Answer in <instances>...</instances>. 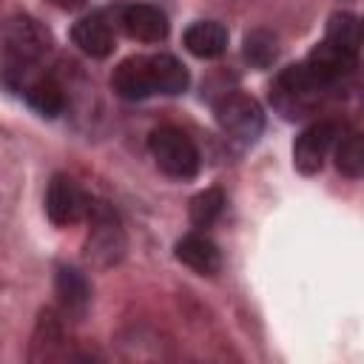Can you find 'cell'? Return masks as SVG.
Returning a JSON list of instances; mask_svg holds the SVG:
<instances>
[{"label": "cell", "mask_w": 364, "mask_h": 364, "mask_svg": "<svg viewBox=\"0 0 364 364\" xmlns=\"http://www.w3.org/2000/svg\"><path fill=\"white\" fill-rule=\"evenodd\" d=\"M51 6H57V9H65V11H74V9H80L85 0H48Z\"/></svg>", "instance_id": "22"}, {"label": "cell", "mask_w": 364, "mask_h": 364, "mask_svg": "<svg viewBox=\"0 0 364 364\" xmlns=\"http://www.w3.org/2000/svg\"><path fill=\"white\" fill-rule=\"evenodd\" d=\"M216 119H219L222 131L239 142H253L264 128L262 105L250 94H242V91L225 94L216 102Z\"/></svg>", "instance_id": "5"}, {"label": "cell", "mask_w": 364, "mask_h": 364, "mask_svg": "<svg viewBox=\"0 0 364 364\" xmlns=\"http://www.w3.org/2000/svg\"><path fill=\"white\" fill-rule=\"evenodd\" d=\"M88 222H91L88 242H85L88 259L94 264H102V267L119 262L122 253H125V233H122L117 210L108 202H94L91 213H88Z\"/></svg>", "instance_id": "4"}, {"label": "cell", "mask_w": 364, "mask_h": 364, "mask_svg": "<svg viewBox=\"0 0 364 364\" xmlns=\"http://www.w3.org/2000/svg\"><path fill=\"white\" fill-rule=\"evenodd\" d=\"M176 259L199 276H213L222 267L219 247L205 233H188L176 242Z\"/></svg>", "instance_id": "12"}, {"label": "cell", "mask_w": 364, "mask_h": 364, "mask_svg": "<svg viewBox=\"0 0 364 364\" xmlns=\"http://www.w3.org/2000/svg\"><path fill=\"white\" fill-rule=\"evenodd\" d=\"M307 63L313 65L316 74H321V77L333 85V82H338L341 77H347V74L355 68V54H350V51H344V48H338V46L321 40V43L307 54Z\"/></svg>", "instance_id": "14"}, {"label": "cell", "mask_w": 364, "mask_h": 364, "mask_svg": "<svg viewBox=\"0 0 364 364\" xmlns=\"http://www.w3.org/2000/svg\"><path fill=\"white\" fill-rule=\"evenodd\" d=\"M60 341H65V330H63V318L54 310H43L34 327V338H31V358L34 361H46V358H57L60 353Z\"/></svg>", "instance_id": "17"}, {"label": "cell", "mask_w": 364, "mask_h": 364, "mask_svg": "<svg viewBox=\"0 0 364 364\" xmlns=\"http://www.w3.org/2000/svg\"><path fill=\"white\" fill-rule=\"evenodd\" d=\"M117 23L119 28L139 43H159L168 37V17L162 9L151 6V3H128L117 11Z\"/></svg>", "instance_id": "8"}, {"label": "cell", "mask_w": 364, "mask_h": 364, "mask_svg": "<svg viewBox=\"0 0 364 364\" xmlns=\"http://www.w3.org/2000/svg\"><path fill=\"white\" fill-rule=\"evenodd\" d=\"M341 136V128L338 122L333 119H316L310 122L299 136H296V145H293V165L301 171V173H316L321 171L327 154L336 148Z\"/></svg>", "instance_id": "6"}, {"label": "cell", "mask_w": 364, "mask_h": 364, "mask_svg": "<svg viewBox=\"0 0 364 364\" xmlns=\"http://www.w3.org/2000/svg\"><path fill=\"white\" fill-rule=\"evenodd\" d=\"M327 43L350 51V54H358V48L364 46V20L355 17L353 11H336L330 20H327V34H324Z\"/></svg>", "instance_id": "18"}, {"label": "cell", "mask_w": 364, "mask_h": 364, "mask_svg": "<svg viewBox=\"0 0 364 364\" xmlns=\"http://www.w3.org/2000/svg\"><path fill=\"white\" fill-rule=\"evenodd\" d=\"M20 91H23V97H26V102L37 111V114H43V117H57V114H63V108H65V94H63V85L51 77V74H26L23 77V82H20Z\"/></svg>", "instance_id": "11"}, {"label": "cell", "mask_w": 364, "mask_h": 364, "mask_svg": "<svg viewBox=\"0 0 364 364\" xmlns=\"http://www.w3.org/2000/svg\"><path fill=\"white\" fill-rule=\"evenodd\" d=\"M242 54H245V60H247L250 65L267 68V65H273L276 57H279V40H276V34L267 31V28H253V31L245 34Z\"/></svg>", "instance_id": "20"}, {"label": "cell", "mask_w": 364, "mask_h": 364, "mask_svg": "<svg viewBox=\"0 0 364 364\" xmlns=\"http://www.w3.org/2000/svg\"><path fill=\"white\" fill-rule=\"evenodd\" d=\"M148 151L156 168L173 179H191L199 171V151L193 139L176 125H159L148 136Z\"/></svg>", "instance_id": "3"}, {"label": "cell", "mask_w": 364, "mask_h": 364, "mask_svg": "<svg viewBox=\"0 0 364 364\" xmlns=\"http://www.w3.org/2000/svg\"><path fill=\"white\" fill-rule=\"evenodd\" d=\"M185 48L193 57L202 60H213L228 48V28L216 20H196L185 28Z\"/></svg>", "instance_id": "13"}, {"label": "cell", "mask_w": 364, "mask_h": 364, "mask_svg": "<svg viewBox=\"0 0 364 364\" xmlns=\"http://www.w3.org/2000/svg\"><path fill=\"white\" fill-rule=\"evenodd\" d=\"M225 208V193L219 188H205L199 191L193 199H191V208H188V216L193 222V228H210L219 213Z\"/></svg>", "instance_id": "21"}, {"label": "cell", "mask_w": 364, "mask_h": 364, "mask_svg": "<svg viewBox=\"0 0 364 364\" xmlns=\"http://www.w3.org/2000/svg\"><path fill=\"white\" fill-rule=\"evenodd\" d=\"M57 296L68 316H82L85 307L91 304V284L80 270L60 267L57 270Z\"/></svg>", "instance_id": "15"}, {"label": "cell", "mask_w": 364, "mask_h": 364, "mask_svg": "<svg viewBox=\"0 0 364 364\" xmlns=\"http://www.w3.org/2000/svg\"><path fill=\"white\" fill-rule=\"evenodd\" d=\"M330 91V82L313 71V65L296 63L279 71V77L270 85V102L284 119H301L313 114Z\"/></svg>", "instance_id": "1"}, {"label": "cell", "mask_w": 364, "mask_h": 364, "mask_svg": "<svg viewBox=\"0 0 364 364\" xmlns=\"http://www.w3.org/2000/svg\"><path fill=\"white\" fill-rule=\"evenodd\" d=\"M148 60H151V77H154V91L156 94L176 97L188 88V82H191L188 68L173 54H151Z\"/></svg>", "instance_id": "16"}, {"label": "cell", "mask_w": 364, "mask_h": 364, "mask_svg": "<svg viewBox=\"0 0 364 364\" xmlns=\"http://www.w3.org/2000/svg\"><path fill=\"white\" fill-rule=\"evenodd\" d=\"M71 40L82 54L102 60L114 51V23L102 11H91L74 23Z\"/></svg>", "instance_id": "9"}, {"label": "cell", "mask_w": 364, "mask_h": 364, "mask_svg": "<svg viewBox=\"0 0 364 364\" xmlns=\"http://www.w3.org/2000/svg\"><path fill=\"white\" fill-rule=\"evenodd\" d=\"M94 199L65 173H57L48 182L46 191V213L54 225H77L80 219H88Z\"/></svg>", "instance_id": "7"}, {"label": "cell", "mask_w": 364, "mask_h": 364, "mask_svg": "<svg viewBox=\"0 0 364 364\" xmlns=\"http://www.w3.org/2000/svg\"><path fill=\"white\" fill-rule=\"evenodd\" d=\"M51 48L48 31L28 14H14L3 26V60H6V80L34 68L46 51Z\"/></svg>", "instance_id": "2"}, {"label": "cell", "mask_w": 364, "mask_h": 364, "mask_svg": "<svg viewBox=\"0 0 364 364\" xmlns=\"http://www.w3.org/2000/svg\"><path fill=\"white\" fill-rule=\"evenodd\" d=\"M336 171L347 179H364V131L341 134L336 148Z\"/></svg>", "instance_id": "19"}, {"label": "cell", "mask_w": 364, "mask_h": 364, "mask_svg": "<svg viewBox=\"0 0 364 364\" xmlns=\"http://www.w3.org/2000/svg\"><path fill=\"white\" fill-rule=\"evenodd\" d=\"M111 88H114L122 100H131V102L156 94V91H154V77H151V60L142 57V54L122 60V63L114 68V74H111Z\"/></svg>", "instance_id": "10"}]
</instances>
